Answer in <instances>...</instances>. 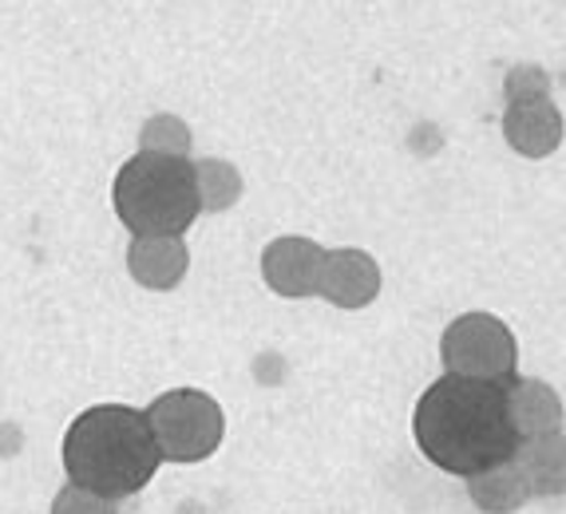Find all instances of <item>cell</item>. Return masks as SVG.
Segmentation results:
<instances>
[{"label":"cell","instance_id":"1","mask_svg":"<svg viewBox=\"0 0 566 514\" xmlns=\"http://www.w3.org/2000/svg\"><path fill=\"white\" fill-rule=\"evenodd\" d=\"M412 431L428 463L460 479L511 463L520 443L507 416V384L463 380L448 373L424 388Z\"/></svg>","mask_w":566,"mask_h":514},{"label":"cell","instance_id":"2","mask_svg":"<svg viewBox=\"0 0 566 514\" xmlns=\"http://www.w3.org/2000/svg\"><path fill=\"white\" fill-rule=\"evenodd\" d=\"M159 463V448L143 411L127 403H95L80 411L64 436L67 483L107 503L139 495L155 479Z\"/></svg>","mask_w":566,"mask_h":514},{"label":"cell","instance_id":"3","mask_svg":"<svg viewBox=\"0 0 566 514\" xmlns=\"http://www.w3.org/2000/svg\"><path fill=\"white\" fill-rule=\"evenodd\" d=\"M112 202L135 238H182L199 218L195 167L190 159L139 150L115 175Z\"/></svg>","mask_w":566,"mask_h":514},{"label":"cell","instance_id":"4","mask_svg":"<svg viewBox=\"0 0 566 514\" xmlns=\"http://www.w3.org/2000/svg\"><path fill=\"white\" fill-rule=\"evenodd\" d=\"M143 420L151 428L159 459H170V463H202L214 455L227 436V416L214 396L202 388H170L147 403Z\"/></svg>","mask_w":566,"mask_h":514},{"label":"cell","instance_id":"5","mask_svg":"<svg viewBox=\"0 0 566 514\" xmlns=\"http://www.w3.org/2000/svg\"><path fill=\"white\" fill-rule=\"evenodd\" d=\"M448 376L463 380H488V384H511L515 365H520V348L511 328L491 313H463L444 328L440 340Z\"/></svg>","mask_w":566,"mask_h":514},{"label":"cell","instance_id":"6","mask_svg":"<svg viewBox=\"0 0 566 514\" xmlns=\"http://www.w3.org/2000/svg\"><path fill=\"white\" fill-rule=\"evenodd\" d=\"M322 265L325 250L313 238H274L262 253V277L265 285L277 293V297L302 301L317 297V285H322Z\"/></svg>","mask_w":566,"mask_h":514},{"label":"cell","instance_id":"7","mask_svg":"<svg viewBox=\"0 0 566 514\" xmlns=\"http://www.w3.org/2000/svg\"><path fill=\"white\" fill-rule=\"evenodd\" d=\"M380 293V265L365 250H325L317 297L337 308H365Z\"/></svg>","mask_w":566,"mask_h":514},{"label":"cell","instance_id":"8","mask_svg":"<svg viewBox=\"0 0 566 514\" xmlns=\"http://www.w3.org/2000/svg\"><path fill=\"white\" fill-rule=\"evenodd\" d=\"M563 112L551 95L543 99H520L507 103V115H503V139L511 143V150H520L523 159H547L563 147Z\"/></svg>","mask_w":566,"mask_h":514},{"label":"cell","instance_id":"9","mask_svg":"<svg viewBox=\"0 0 566 514\" xmlns=\"http://www.w3.org/2000/svg\"><path fill=\"white\" fill-rule=\"evenodd\" d=\"M190 253L182 238H135L127 245V270L143 290L167 293L187 277Z\"/></svg>","mask_w":566,"mask_h":514},{"label":"cell","instance_id":"10","mask_svg":"<svg viewBox=\"0 0 566 514\" xmlns=\"http://www.w3.org/2000/svg\"><path fill=\"white\" fill-rule=\"evenodd\" d=\"M507 416L515 428V440H535L563 431V396L543 380H515L507 384Z\"/></svg>","mask_w":566,"mask_h":514},{"label":"cell","instance_id":"11","mask_svg":"<svg viewBox=\"0 0 566 514\" xmlns=\"http://www.w3.org/2000/svg\"><path fill=\"white\" fill-rule=\"evenodd\" d=\"M511 468L520 471L523 483H527L531 499H558L563 495V479H566V440L563 431H551V436H535V440L515 443V455H511Z\"/></svg>","mask_w":566,"mask_h":514},{"label":"cell","instance_id":"12","mask_svg":"<svg viewBox=\"0 0 566 514\" xmlns=\"http://www.w3.org/2000/svg\"><path fill=\"white\" fill-rule=\"evenodd\" d=\"M468 495H472V503L480 506V511L511 514L527 503L531 491L520 471L511 468V463H500V468H488V471H480V475H468Z\"/></svg>","mask_w":566,"mask_h":514},{"label":"cell","instance_id":"13","mask_svg":"<svg viewBox=\"0 0 566 514\" xmlns=\"http://www.w3.org/2000/svg\"><path fill=\"white\" fill-rule=\"evenodd\" d=\"M195 167V198H199L202 214H222L242 198V175L227 159H202Z\"/></svg>","mask_w":566,"mask_h":514},{"label":"cell","instance_id":"14","mask_svg":"<svg viewBox=\"0 0 566 514\" xmlns=\"http://www.w3.org/2000/svg\"><path fill=\"white\" fill-rule=\"evenodd\" d=\"M139 147L151 150V155H170V159H187L190 150V127L179 115H151L143 123Z\"/></svg>","mask_w":566,"mask_h":514},{"label":"cell","instance_id":"15","mask_svg":"<svg viewBox=\"0 0 566 514\" xmlns=\"http://www.w3.org/2000/svg\"><path fill=\"white\" fill-rule=\"evenodd\" d=\"M52 514H119V511H115V503H107V499L67 483L64 491L52 499Z\"/></svg>","mask_w":566,"mask_h":514},{"label":"cell","instance_id":"16","mask_svg":"<svg viewBox=\"0 0 566 514\" xmlns=\"http://www.w3.org/2000/svg\"><path fill=\"white\" fill-rule=\"evenodd\" d=\"M551 95V75L543 67H515L507 75V103H520V99H543Z\"/></svg>","mask_w":566,"mask_h":514}]
</instances>
